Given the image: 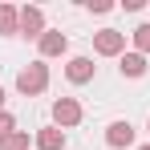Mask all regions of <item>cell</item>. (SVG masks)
Instances as JSON below:
<instances>
[{
    "label": "cell",
    "instance_id": "6da1fadb",
    "mask_svg": "<svg viewBox=\"0 0 150 150\" xmlns=\"http://www.w3.org/2000/svg\"><path fill=\"white\" fill-rule=\"evenodd\" d=\"M45 89H49V65L45 61H33L16 73V93L21 98H41Z\"/></svg>",
    "mask_w": 150,
    "mask_h": 150
},
{
    "label": "cell",
    "instance_id": "7a4b0ae2",
    "mask_svg": "<svg viewBox=\"0 0 150 150\" xmlns=\"http://www.w3.org/2000/svg\"><path fill=\"white\" fill-rule=\"evenodd\" d=\"M81 118H85V110H81L77 98H57L53 101V126L57 130H73V126H81Z\"/></svg>",
    "mask_w": 150,
    "mask_h": 150
},
{
    "label": "cell",
    "instance_id": "3957f363",
    "mask_svg": "<svg viewBox=\"0 0 150 150\" xmlns=\"http://www.w3.org/2000/svg\"><path fill=\"white\" fill-rule=\"evenodd\" d=\"M93 53H98V57H122L126 53V33H118V28H98V33H93Z\"/></svg>",
    "mask_w": 150,
    "mask_h": 150
},
{
    "label": "cell",
    "instance_id": "277c9868",
    "mask_svg": "<svg viewBox=\"0 0 150 150\" xmlns=\"http://www.w3.org/2000/svg\"><path fill=\"white\" fill-rule=\"evenodd\" d=\"M134 138H138V130L126 122V118H118V122L105 126V146H110V150H130Z\"/></svg>",
    "mask_w": 150,
    "mask_h": 150
},
{
    "label": "cell",
    "instance_id": "5b68a950",
    "mask_svg": "<svg viewBox=\"0 0 150 150\" xmlns=\"http://www.w3.org/2000/svg\"><path fill=\"white\" fill-rule=\"evenodd\" d=\"M21 37H28V41H41L45 37V8H37V4L21 8Z\"/></svg>",
    "mask_w": 150,
    "mask_h": 150
},
{
    "label": "cell",
    "instance_id": "8992f818",
    "mask_svg": "<svg viewBox=\"0 0 150 150\" xmlns=\"http://www.w3.org/2000/svg\"><path fill=\"white\" fill-rule=\"evenodd\" d=\"M93 73H98V65H93V57H85V53H77V57L65 61V77H69L73 85H89Z\"/></svg>",
    "mask_w": 150,
    "mask_h": 150
},
{
    "label": "cell",
    "instance_id": "52a82bcc",
    "mask_svg": "<svg viewBox=\"0 0 150 150\" xmlns=\"http://www.w3.org/2000/svg\"><path fill=\"white\" fill-rule=\"evenodd\" d=\"M37 49H41V61H49V57H65V53H69V37H65L61 28H45V37L37 41Z\"/></svg>",
    "mask_w": 150,
    "mask_h": 150
},
{
    "label": "cell",
    "instance_id": "ba28073f",
    "mask_svg": "<svg viewBox=\"0 0 150 150\" xmlns=\"http://www.w3.org/2000/svg\"><path fill=\"white\" fill-rule=\"evenodd\" d=\"M33 146H37V150H65V130H57V126H41V130L33 134Z\"/></svg>",
    "mask_w": 150,
    "mask_h": 150
},
{
    "label": "cell",
    "instance_id": "9c48e42d",
    "mask_svg": "<svg viewBox=\"0 0 150 150\" xmlns=\"http://www.w3.org/2000/svg\"><path fill=\"white\" fill-rule=\"evenodd\" d=\"M118 69H122V77H146V57L130 49V53L118 57Z\"/></svg>",
    "mask_w": 150,
    "mask_h": 150
},
{
    "label": "cell",
    "instance_id": "30bf717a",
    "mask_svg": "<svg viewBox=\"0 0 150 150\" xmlns=\"http://www.w3.org/2000/svg\"><path fill=\"white\" fill-rule=\"evenodd\" d=\"M0 37H21V8L0 4Z\"/></svg>",
    "mask_w": 150,
    "mask_h": 150
},
{
    "label": "cell",
    "instance_id": "8fae6325",
    "mask_svg": "<svg viewBox=\"0 0 150 150\" xmlns=\"http://www.w3.org/2000/svg\"><path fill=\"white\" fill-rule=\"evenodd\" d=\"M130 41H134V53L150 57V25H138L134 33H130Z\"/></svg>",
    "mask_w": 150,
    "mask_h": 150
},
{
    "label": "cell",
    "instance_id": "7c38bea8",
    "mask_svg": "<svg viewBox=\"0 0 150 150\" xmlns=\"http://www.w3.org/2000/svg\"><path fill=\"white\" fill-rule=\"evenodd\" d=\"M28 146H33V138H28V130H16L12 138H4V142H0V150H28Z\"/></svg>",
    "mask_w": 150,
    "mask_h": 150
},
{
    "label": "cell",
    "instance_id": "4fadbf2b",
    "mask_svg": "<svg viewBox=\"0 0 150 150\" xmlns=\"http://www.w3.org/2000/svg\"><path fill=\"white\" fill-rule=\"evenodd\" d=\"M12 134H16V118H12L8 110H0V142H4V138H12Z\"/></svg>",
    "mask_w": 150,
    "mask_h": 150
},
{
    "label": "cell",
    "instance_id": "5bb4252c",
    "mask_svg": "<svg viewBox=\"0 0 150 150\" xmlns=\"http://www.w3.org/2000/svg\"><path fill=\"white\" fill-rule=\"evenodd\" d=\"M85 8H89V12H110L114 4H110V0H85Z\"/></svg>",
    "mask_w": 150,
    "mask_h": 150
},
{
    "label": "cell",
    "instance_id": "9a60e30c",
    "mask_svg": "<svg viewBox=\"0 0 150 150\" xmlns=\"http://www.w3.org/2000/svg\"><path fill=\"white\" fill-rule=\"evenodd\" d=\"M142 4H146V0H122V8H126V12H142Z\"/></svg>",
    "mask_w": 150,
    "mask_h": 150
},
{
    "label": "cell",
    "instance_id": "2e32d148",
    "mask_svg": "<svg viewBox=\"0 0 150 150\" xmlns=\"http://www.w3.org/2000/svg\"><path fill=\"white\" fill-rule=\"evenodd\" d=\"M0 110H4V85H0Z\"/></svg>",
    "mask_w": 150,
    "mask_h": 150
},
{
    "label": "cell",
    "instance_id": "e0dca14e",
    "mask_svg": "<svg viewBox=\"0 0 150 150\" xmlns=\"http://www.w3.org/2000/svg\"><path fill=\"white\" fill-rule=\"evenodd\" d=\"M134 150H150V142H146V146H134Z\"/></svg>",
    "mask_w": 150,
    "mask_h": 150
},
{
    "label": "cell",
    "instance_id": "ac0fdd59",
    "mask_svg": "<svg viewBox=\"0 0 150 150\" xmlns=\"http://www.w3.org/2000/svg\"><path fill=\"white\" fill-rule=\"evenodd\" d=\"M146 134H150V122H146Z\"/></svg>",
    "mask_w": 150,
    "mask_h": 150
}]
</instances>
